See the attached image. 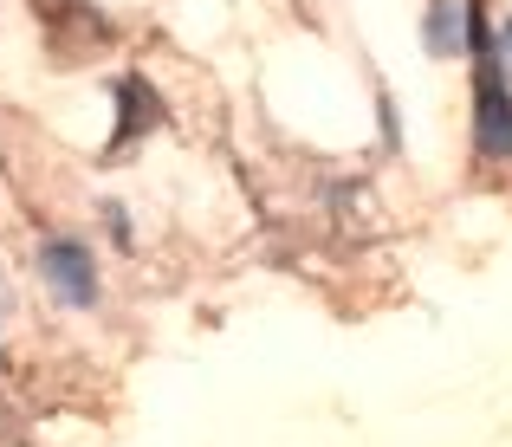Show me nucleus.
<instances>
[{
	"instance_id": "1",
	"label": "nucleus",
	"mask_w": 512,
	"mask_h": 447,
	"mask_svg": "<svg viewBox=\"0 0 512 447\" xmlns=\"http://www.w3.org/2000/svg\"><path fill=\"white\" fill-rule=\"evenodd\" d=\"M39 273L52 279V292L65 305H91L98 298V266H91V247H78V240H46L39 247Z\"/></svg>"
},
{
	"instance_id": "2",
	"label": "nucleus",
	"mask_w": 512,
	"mask_h": 447,
	"mask_svg": "<svg viewBox=\"0 0 512 447\" xmlns=\"http://www.w3.org/2000/svg\"><path fill=\"white\" fill-rule=\"evenodd\" d=\"M33 13L46 20V33L59 39V46H91L98 52L104 39H111V20H104L98 7H85V0H33Z\"/></svg>"
},
{
	"instance_id": "3",
	"label": "nucleus",
	"mask_w": 512,
	"mask_h": 447,
	"mask_svg": "<svg viewBox=\"0 0 512 447\" xmlns=\"http://www.w3.org/2000/svg\"><path fill=\"white\" fill-rule=\"evenodd\" d=\"M474 137L487 156H512V98L500 91V72L480 65V104H474Z\"/></svg>"
},
{
	"instance_id": "4",
	"label": "nucleus",
	"mask_w": 512,
	"mask_h": 447,
	"mask_svg": "<svg viewBox=\"0 0 512 447\" xmlns=\"http://www.w3.org/2000/svg\"><path fill=\"white\" fill-rule=\"evenodd\" d=\"M117 104H124V117H117V143H137L143 130L156 124V91L143 85V78H117Z\"/></svg>"
},
{
	"instance_id": "5",
	"label": "nucleus",
	"mask_w": 512,
	"mask_h": 447,
	"mask_svg": "<svg viewBox=\"0 0 512 447\" xmlns=\"http://www.w3.org/2000/svg\"><path fill=\"white\" fill-rule=\"evenodd\" d=\"M454 46H461V7H454V0H435V7H428V52L448 59Z\"/></svg>"
},
{
	"instance_id": "6",
	"label": "nucleus",
	"mask_w": 512,
	"mask_h": 447,
	"mask_svg": "<svg viewBox=\"0 0 512 447\" xmlns=\"http://www.w3.org/2000/svg\"><path fill=\"white\" fill-rule=\"evenodd\" d=\"M500 59H506V72H512V26H500Z\"/></svg>"
}]
</instances>
